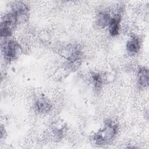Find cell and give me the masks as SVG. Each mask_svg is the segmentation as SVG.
Masks as SVG:
<instances>
[{
    "mask_svg": "<svg viewBox=\"0 0 149 149\" xmlns=\"http://www.w3.org/2000/svg\"><path fill=\"white\" fill-rule=\"evenodd\" d=\"M19 47L14 41H9L4 46V52L6 57L9 58L15 57L17 54Z\"/></svg>",
    "mask_w": 149,
    "mask_h": 149,
    "instance_id": "cell-1",
    "label": "cell"
},
{
    "mask_svg": "<svg viewBox=\"0 0 149 149\" xmlns=\"http://www.w3.org/2000/svg\"><path fill=\"white\" fill-rule=\"evenodd\" d=\"M140 48L139 41L136 38H132L127 44V48L129 52L132 54H134L139 50Z\"/></svg>",
    "mask_w": 149,
    "mask_h": 149,
    "instance_id": "cell-2",
    "label": "cell"
},
{
    "mask_svg": "<svg viewBox=\"0 0 149 149\" xmlns=\"http://www.w3.org/2000/svg\"><path fill=\"white\" fill-rule=\"evenodd\" d=\"M119 20L118 18H112L109 23V31L112 36L116 35L118 33Z\"/></svg>",
    "mask_w": 149,
    "mask_h": 149,
    "instance_id": "cell-3",
    "label": "cell"
},
{
    "mask_svg": "<svg viewBox=\"0 0 149 149\" xmlns=\"http://www.w3.org/2000/svg\"><path fill=\"white\" fill-rule=\"evenodd\" d=\"M148 72L146 70L143 69L140 71L139 73V83L141 85L145 86L148 84Z\"/></svg>",
    "mask_w": 149,
    "mask_h": 149,
    "instance_id": "cell-4",
    "label": "cell"
},
{
    "mask_svg": "<svg viewBox=\"0 0 149 149\" xmlns=\"http://www.w3.org/2000/svg\"><path fill=\"white\" fill-rule=\"evenodd\" d=\"M38 104V108L39 109H40L41 111H47V108H48V103L44 100H41L39 101L37 103Z\"/></svg>",
    "mask_w": 149,
    "mask_h": 149,
    "instance_id": "cell-5",
    "label": "cell"
}]
</instances>
